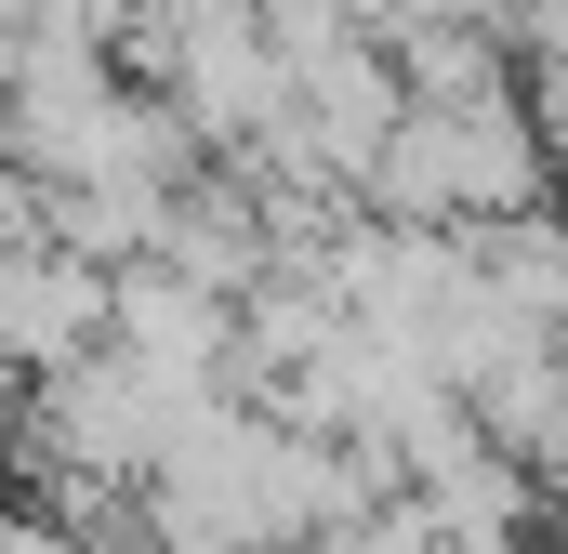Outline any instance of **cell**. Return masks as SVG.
I'll return each instance as SVG.
<instances>
[{
	"label": "cell",
	"mask_w": 568,
	"mask_h": 554,
	"mask_svg": "<svg viewBox=\"0 0 568 554\" xmlns=\"http://www.w3.org/2000/svg\"><path fill=\"white\" fill-rule=\"evenodd\" d=\"M120 343L172 383H239V290L185 277L172 252H133L120 265Z\"/></svg>",
	"instance_id": "cell-1"
}]
</instances>
